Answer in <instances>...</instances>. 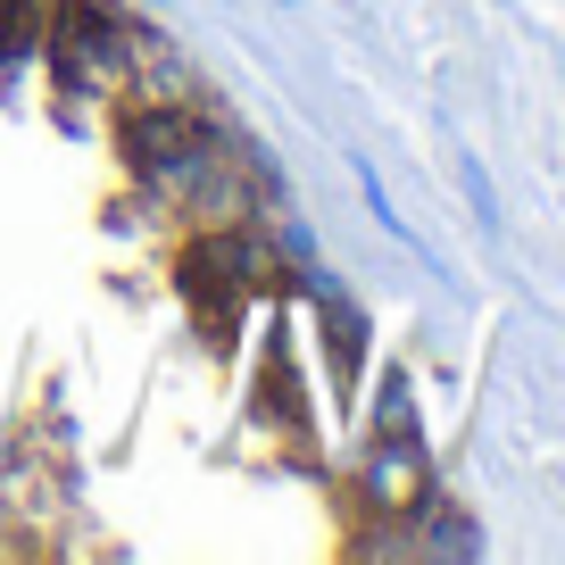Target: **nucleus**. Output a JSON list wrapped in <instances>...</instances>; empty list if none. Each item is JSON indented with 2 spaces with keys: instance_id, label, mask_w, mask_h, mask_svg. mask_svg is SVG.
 <instances>
[{
  "instance_id": "1",
  "label": "nucleus",
  "mask_w": 565,
  "mask_h": 565,
  "mask_svg": "<svg viewBox=\"0 0 565 565\" xmlns=\"http://www.w3.org/2000/svg\"><path fill=\"white\" fill-rule=\"evenodd\" d=\"M324 350H333V374H341V391L358 383V350H366V341H358V317L341 300H324Z\"/></svg>"
}]
</instances>
